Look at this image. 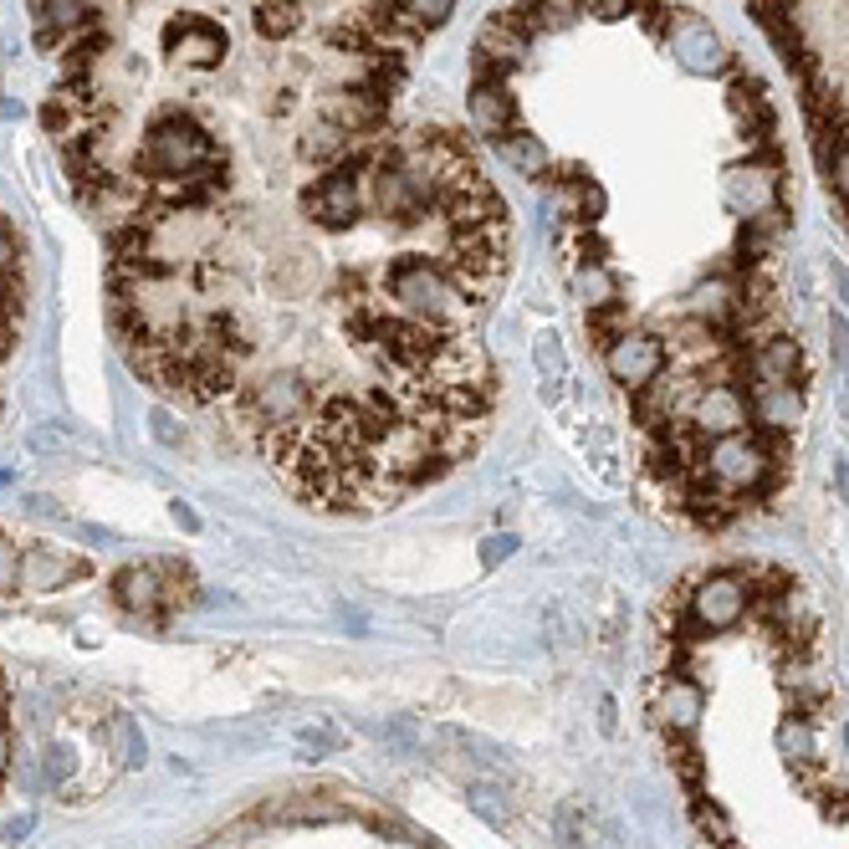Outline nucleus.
<instances>
[{
    "mask_svg": "<svg viewBox=\"0 0 849 849\" xmlns=\"http://www.w3.org/2000/svg\"><path fill=\"white\" fill-rule=\"evenodd\" d=\"M21 307H26V277H21V241L0 215V374H6L16 333H21Z\"/></svg>",
    "mask_w": 849,
    "mask_h": 849,
    "instance_id": "obj_2",
    "label": "nucleus"
},
{
    "mask_svg": "<svg viewBox=\"0 0 849 849\" xmlns=\"http://www.w3.org/2000/svg\"><path fill=\"white\" fill-rule=\"evenodd\" d=\"M16 584H21V553L0 543V594H16Z\"/></svg>",
    "mask_w": 849,
    "mask_h": 849,
    "instance_id": "obj_7",
    "label": "nucleus"
},
{
    "mask_svg": "<svg viewBox=\"0 0 849 849\" xmlns=\"http://www.w3.org/2000/svg\"><path fill=\"white\" fill-rule=\"evenodd\" d=\"M665 717H676V727H691L696 722V691H686V686H676L665 696Z\"/></svg>",
    "mask_w": 849,
    "mask_h": 849,
    "instance_id": "obj_6",
    "label": "nucleus"
},
{
    "mask_svg": "<svg viewBox=\"0 0 849 849\" xmlns=\"http://www.w3.org/2000/svg\"><path fill=\"white\" fill-rule=\"evenodd\" d=\"M82 563L77 558H62V553H26L21 558V584L26 589H62L67 578H77Z\"/></svg>",
    "mask_w": 849,
    "mask_h": 849,
    "instance_id": "obj_5",
    "label": "nucleus"
},
{
    "mask_svg": "<svg viewBox=\"0 0 849 849\" xmlns=\"http://www.w3.org/2000/svg\"><path fill=\"white\" fill-rule=\"evenodd\" d=\"M512 548H517V538H486V553H481V558H486V563H502Z\"/></svg>",
    "mask_w": 849,
    "mask_h": 849,
    "instance_id": "obj_8",
    "label": "nucleus"
},
{
    "mask_svg": "<svg viewBox=\"0 0 849 849\" xmlns=\"http://www.w3.org/2000/svg\"><path fill=\"white\" fill-rule=\"evenodd\" d=\"M113 594H118L123 609L144 614V619H159L164 604L174 599V589L159 584V568H123V573L113 578Z\"/></svg>",
    "mask_w": 849,
    "mask_h": 849,
    "instance_id": "obj_4",
    "label": "nucleus"
},
{
    "mask_svg": "<svg viewBox=\"0 0 849 849\" xmlns=\"http://www.w3.org/2000/svg\"><path fill=\"white\" fill-rule=\"evenodd\" d=\"M798 82L809 154L849 236V0H747Z\"/></svg>",
    "mask_w": 849,
    "mask_h": 849,
    "instance_id": "obj_1",
    "label": "nucleus"
},
{
    "mask_svg": "<svg viewBox=\"0 0 849 849\" xmlns=\"http://www.w3.org/2000/svg\"><path fill=\"white\" fill-rule=\"evenodd\" d=\"M742 614H747V584L737 573L706 578V584L691 594V619L701 624V630H727V624H737Z\"/></svg>",
    "mask_w": 849,
    "mask_h": 849,
    "instance_id": "obj_3",
    "label": "nucleus"
}]
</instances>
